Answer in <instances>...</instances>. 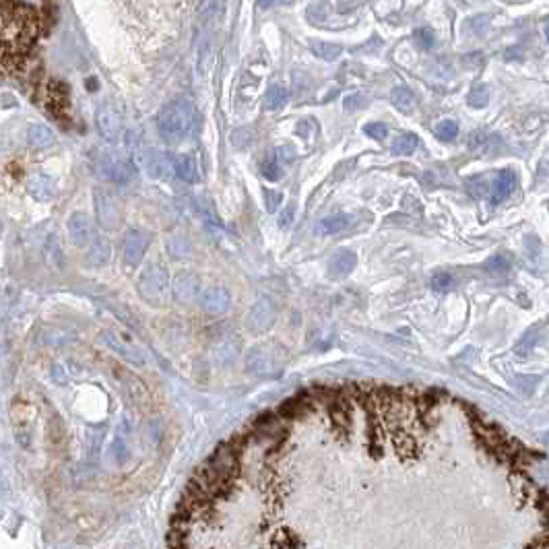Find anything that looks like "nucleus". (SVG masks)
<instances>
[{"label": "nucleus", "mask_w": 549, "mask_h": 549, "mask_svg": "<svg viewBox=\"0 0 549 549\" xmlns=\"http://www.w3.org/2000/svg\"><path fill=\"white\" fill-rule=\"evenodd\" d=\"M56 21V0H0V78L25 73Z\"/></svg>", "instance_id": "obj_1"}, {"label": "nucleus", "mask_w": 549, "mask_h": 549, "mask_svg": "<svg viewBox=\"0 0 549 549\" xmlns=\"http://www.w3.org/2000/svg\"><path fill=\"white\" fill-rule=\"evenodd\" d=\"M194 124V105L186 97L165 103L157 116V128L167 143L182 141Z\"/></svg>", "instance_id": "obj_2"}, {"label": "nucleus", "mask_w": 549, "mask_h": 549, "mask_svg": "<svg viewBox=\"0 0 549 549\" xmlns=\"http://www.w3.org/2000/svg\"><path fill=\"white\" fill-rule=\"evenodd\" d=\"M139 294L151 306H163L169 298V277L161 264H147L139 277Z\"/></svg>", "instance_id": "obj_3"}, {"label": "nucleus", "mask_w": 549, "mask_h": 549, "mask_svg": "<svg viewBox=\"0 0 549 549\" xmlns=\"http://www.w3.org/2000/svg\"><path fill=\"white\" fill-rule=\"evenodd\" d=\"M93 199H95V213H97L99 226L105 230H116L120 223V217H122L120 203H118L116 194L105 190V188H95Z\"/></svg>", "instance_id": "obj_4"}, {"label": "nucleus", "mask_w": 549, "mask_h": 549, "mask_svg": "<svg viewBox=\"0 0 549 549\" xmlns=\"http://www.w3.org/2000/svg\"><path fill=\"white\" fill-rule=\"evenodd\" d=\"M149 242H151V237H149L147 232H143V230H130V232H126L124 242H122L124 262L128 267H137L143 260V256H145V252L149 248Z\"/></svg>", "instance_id": "obj_5"}, {"label": "nucleus", "mask_w": 549, "mask_h": 549, "mask_svg": "<svg viewBox=\"0 0 549 549\" xmlns=\"http://www.w3.org/2000/svg\"><path fill=\"white\" fill-rule=\"evenodd\" d=\"M99 174L114 184H126L133 178V167L128 161L116 157L114 153H103L99 161Z\"/></svg>", "instance_id": "obj_6"}, {"label": "nucleus", "mask_w": 549, "mask_h": 549, "mask_svg": "<svg viewBox=\"0 0 549 549\" xmlns=\"http://www.w3.org/2000/svg\"><path fill=\"white\" fill-rule=\"evenodd\" d=\"M171 292H174V298L180 300V302H194L201 294V281L199 277L192 273V271H182L174 277L171 281Z\"/></svg>", "instance_id": "obj_7"}, {"label": "nucleus", "mask_w": 549, "mask_h": 549, "mask_svg": "<svg viewBox=\"0 0 549 549\" xmlns=\"http://www.w3.org/2000/svg\"><path fill=\"white\" fill-rule=\"evenodd\" d=\"M67 230H69V237L71 242L83 248V246H89V242L93 239V223L89 219L87 213L83 211H75L69 215L67 219Z\"/></svg>", "instance_id": "obj_8"}, {"label": "nucleus", "mask_w": 549, "mask_h": 549, "mask_svg": "<svg viewBox=\"0 0 549 549\" xmlns=\"http://www.w3.org/2000/svg\"><path fill=\"white\" fill-rule=\"evenodd\" d=\"M199 302H201V308L207 314H223L230 310V294L226 287H207V289H201L199 294Z\"/></svg>", "instance_id": "obj_9"}, {"label": "nucleus", "mask_w": 549, "mask_h": 549, "mask_svg": "<svg viewBox=\"0 0 549 549\" xmlns=\"http://www.w3.org/2000/svg\"><path fill=\"white\" fill-rule=\"evenodd\" d=\"M101 341H103L114 353H118L122 360H126L128 364H133V366H145V357H143V353H139L135 347H130L128 343H124L122 337L114 335L112 330H103V332H101Z\"/></svg>", "instance_id": "obj_10"}, {"label": "nucleus", "mask_w": 549, "mask_h": 549, "mask_svg": "<svg viewBox=\"0 0 549 549\" xmlns=\"http://www.w3.org/2000/svg\"><path fill=\"white\" fill-rule=\"evenodd\" d=\"M275 306H273V302L271 300H267V298H262V300H258V304H254V308L250 310V314H248V328L250 330H254V332H262V330H267L271 324H273V320H275Z\"/></svg>", "instance_id": "obj_11"}, {"label": "nucleus", "mask_w": 549, "mask_h": 549, "mask_svg": "<svg viewBox=\"0 0 549 549\" xmlns=\"http://www.w3.org/2000/svg\"><path fill=\"white\" fill-rule=\"evenodd\" d=\"M143 165L147 167L149 176L155 180H167L174 176V159L161 151H147L143 155Z\"/></svg>", "instance_id": "obj_12"}, {"label": "nucleus", "mask_w": 549, "mask_h": 549, "mask_svg": "<svg viewBox=\"0 0 549 549\" xmlns=\"http://www.w3.org/2000/svg\"><path fill=\"white\" fill-rule=\"evenodd\" d=\"M27 194L37 203H48L54 199V182L46 174H31L25 182Z\"/></svg>", "instance_id": "obj_13"}, {"label": "nucleus", "mask_w": 549, "mask_h": 549, "mask_svg": "<svg viewBox=\"0 0 549 549\" xmlns=\"http://www.w3.org/2000/svg\"><path fill=\"white\" fill-rule=\"evenodd\" d=\"M97 128H99V133H101L103 139L116 141L120 137V128H122L120 114L114 108H110V105L101 108L97 112Z\"/></svg>", "instance_id": "obj_14"}, {"label": "nucleus", "mask_w": 549, "mask_h": 549, "mask_svg": "<svg viewBox=\"0 0 549 549\" xmlns=\"http://www.w3.org/2000/svg\"><path fill=\"white\" fill-rule=\"evenodd\" d=\"M516 188V174L512 169H502L491 182V205H500L506 201Z\"/></svg>", "instance_id": "obj_15"}, {"label": "nucleus", "mask_w": 549, "mask_h": 549, "mask_svg": "<svg viewBox=\"0 0 549 549\" xmlns=\"http://www.w3.org/2000/svg\"><path fill=\"white\" fill-rule=\"evenodd\" d=\"M110 256H112V246L108 239L103 237H93L89 242V252H87V264L97 269V267H103L110 262Z\"/></svg>", "instance_id": "obj_16"}, {"label": "nucleus", "mask_w": 549, "mask_h": 549, "mask_svg": "<svg viewBox=\"0 0 549 549\" xmlns=\"http://www.w3.org/2000/svg\"><path fill=\"white\" fill-rule=\"evenodd\" d=\"M357 264V256L355 252L351 250H341L337 252L330 262H328V271H330V277H347Z\"/></svg>", "instance_id": "obj_17"}, {"label": "nucleus", "mask_w": 549, "mask_h": 549, "mask_svg": "<svg viewBox=\"0 0 549 549\" xmlns=\"http://www.w3.org/2000/svg\"><path fill=\"white\" fill-rule=\"evenodd\" d=\"M174 176H178L182 182L194 184L199 180L196 159L192 155H186V153L174 157Z\"/></svg>", "instance_id": "obj_18"}, {"label": "nucleus", "mask_w": 549, "mask_h": 549, "mask_svg": "<svg viewBox=\"0 0 549 549\" xmlns=\"http://www.w3.org/2000/svg\"><path fill=\"white\" fill-rule=\"evenodd\" d=\"M355 217L353 215H347V213H339V215H330L326 219H322L318 223V232L322 235H335L349 230L353 226Z\"/></svg>", "instance_id": "obj_19"}, {"label": "nucleus", "mask_w": 549, "mask_h": 549, "mask_svg": "<svg viewBox=\"0 0 549 549\" xmlns=\"http://www.w3.org/2000/svg\"><path fill=\"white\" fill-rule=\"evenodd\" d=\"M246 366H248V370L258 372V374H271L277 368L271 353H264L262 349H252L246 355Z\"/></svg>", "instance_id": "obj_20"}, {"label": "nucleus", "mask_w": 549, "mask_h": 549, "mask_svg": "<svg viewBox=\"0 0 549 549\" xmlns=\"http://www.w3.org/2000/svg\"><path fill=\"white\" fill-rule=\"evenodd\" d=\"M46 260H48V264L56 271V273H60V271H65V264H67V258H65V250H62V244H60V239H58V235H50L48 237V242H46Z\"/></svg>", "instance_id": "obj_21"}, {"label": "nucleus", "mask_w": 549, "mask_h": 549, "mask_svg": "<svg viewBox=\"0 0 549 549\" xmlns=\"http://www.w3.org/2000/svg\"><path fill=\"white\" fill-rule=\"evenodd\" d=\"M27 141L35 149H46L54 145V133L46 124H31L27 128Z\"/></svg>", "instance_id": "obj_22"}, {"label": "nucleus", "mask_w": 549, "mask_h": 549, "mask_svg": "<svg viewBox=\"0 0 549 549\" xmlns=\"http://www.w3.org/2000/svg\"><path fill=\"white\" fill-rule=\"evenodd\" d=\"M391 101L396 110H400L405 114L413 112V108H415V95L409 87H394L391 93Z\"/></svg>", "instance_id": "obj_23"}, {"label": "nucleus", "mask_w": 549, "mask_h": 549, "mask_svg": "<svg viewBox=\"0 0 549 549\" xmlns=\"http://www.w3.org/2000/svg\"><path fill=\"white\" fill-rule=\"evenodd\" d=\"M417 145H419V141L413 133H403L392 141L391 151L392 155H411L417 149Z\"/></svg>", "instance_id": "obj_24"}, {"label": "nucleus", "mask_w": 549, "mask_h": 549, "mask_svg": "<svg viewBox=\"0 0 549 549\" xmlns=\"http://www.w3.org/2000/svg\"><path fill=\"white\" fill-rule=\"evenodd\" d=\"M546 328V322H541L539 326H533L531 330H527L523 337H521V341H518V345H516V355H529L531 353V349L537 345V341H539V335H541V330Z\"/></svg>", "instance_id": "obj_25"}, {"label": "nucleus", "mask_w": 549, "mask_h": 549, "mask_svg": "<svg viewBox=\"0 0 549 549\" xmlns=\"http://www.w3.org/2000/svg\"><path fill=\"white\" fill-rule=\"evenodd\" d=\"M310 48H312V52L318 56V58L328 60V62L337 60V58L341 56V52H343L341 46L330 44V42H310Z\"/></svg>", "instance_id": "obj_26"}, {"label": "nucleus", "mask_w": 549, "mask_h": 549, "mask_svg": "<svg viewBox=\"0 0 549 549\" xmlns=\"http://www.w3.org/2000/svg\"><path fill=\"white\" fill-rule=\"evenodd\" d=\"M285 101H287V91L281 85H273L267 91V108L269 110L277 112V110H281L285 105Z\"/></svg>", "instance_id": "obj_27"}, {"label": "nucleus", "mask_w": 549, "mask_h": 549, "mask_svg": "<svg viewBox=\"0 0 549 549\" xmlns=\"http://www.w3.org/2000/svg\"><path fill=\"white\" fill-rule=\"evenodd\" d=\"M434 133H436V137H438L440 141L450 143V141H455V139L459 137V124H457L455 120H442V122L436 124Z\"/></svg>", "instance_id": "obj_28"}, {"label": "nucleus", "mask_w": 549, "mask_h": 549, "mask_svg": "<svg viewBox=\"0 0 549 549\" xmlns=\"http://www.w3.org/2000/svg\"><path fill=\"white\" fill-rule=\"evenodd\" d=\"M485 271L491 275H506L510 271V260L504 254H493L487 262H485Z\"/></svg>", "instance_id": "obj_29"}, {"label": "nucleus", "mask_w": 549, "mask_h": 549, "mask_svg": "<svg viewBox=\"0 0 549 549\" xmlns=\"http://www.w3.org/2000/svg\"><path fill=\"white\" fill-rule=\"evenodd\" d=\"M487 101H489V91H487V87L485 85H477V87H473L469 91V95H467V103H469L471 108H485L487 105Z\"/></svg>", "instance_id": "obj_30"}, {"label": "nucleus", "mask_w": 549, "mask_h": 549, "mask_svg": "<svg viewBox=\"0 0 549 549\" xmlns=\"http://www.w3.org/2000/svg\"><path fill=\"white\" fill-rule=\"evenodd\" d=\"M260 171H262V176L267 178V180H271V182H277L281 176H283V165L275 159V155H271L267 161H262V165H260Z\"/></svg>", "instance_id": "obj_31"}, {"label": "nucleus", "mask_w": 549, "mask_h": 549, "mask_svg": "<svg viewBox=\"0 0 549 549\" xmlns=\"http://www.w3.org/2000/svg\"><path fill=\"white\" fill-rule=\"evenodd\" d=\"M364 133L374 141H385L389 137V126L385 122H370L364 126Z\"/></svg>", "instance_id": "obj_32"}, {"label": "nucleus", "mask_w": 549, "mask_h": 549, "mask_svg": "<svg viewBox=\"0 0 549 549\" xmlns=\"http://www.w3.org/2000/svg\"><path fill=\"white\" fill-rule=\"evenodd\" d=\"M394 448H396V453L403 457V455H411V453H415V442L409 438V436H405V434H398V436H394Z\"/></svg>", "instance_id": "obj_33"}, {"label": "nucleus", "mask_w": 549, "mask_h": 549, "mask_svg": "<svg viewBox=\"0 0 549 549\" xmlns=\"http://www.w3.org/2000/svg\"><path fill=\"white\" fill-rule=\"evenodd\" d=\"M453 277L448 275V273H436L434 277H432V281H430V285H432V289H436V292H446V289H450L453 287Z\"/></svg>", "instance_id": "obj_34"}, {"label": "nucleus", "mask_w": 549, "mask_h": 549, "mask_svg": "<svg viewBox=\"0 0 549 549\" xmlns=\"http://www.w3.org/2000/svg\"><path fill=\"white\" fill-rule=\"evenodd\" d=\"M112 450H114L116 463H124V461L128 459V448H126L124 436H116V440H114V444H112Z\"/></svg>", "instance_id": "obj_35"}, {"label": "nucleus", "mask_w": 549, "mask_h": 549, "mask_svg": "<svg viewBox=\"0 0 549 549\" xmlns=\"http://www.w3.org/2000/svg\"><path fill=\"white\" fill-rule=\"evenodd\" d=\"M417 40H419V44H421V48H432L434 46V42H436V33L432 31V29H419L417 31Z\"/></svg>", "instance_id": "obj_36"}, {"label": "nucleus", "mask_w": 549, "mask_h": 549, "mask_svg": "<svg viewBox=\"0 0 549 549\" xmlns=\"http://www.w3.org/2000/svg\"><path fill=\"white\" fill-rule=\"evenodd\" d=\"M264 199H267V211L269 213H275L277 211V205L281 203V194L277 190H267L264 192Z\"/></svg>", "instance_id": "obj_37"}, {"label": "nucleus", "mask_w": 549, "mask_h": 549, "mask_svg": "<svg viewBox=\"0 0 549 549\" xmlns=\"http://www.w3.org/2000/svg\"><path fill=\"white\" fill-rule=\"evenodd\" d=\"M275 159L281 163V165H285V163H292L294 161V151H292V147H279V149H275Z\"/></svg>", "instance_id": "obj_38"}, {"label": "nucleus", "mask_w": 549, "mask_h": 549, "mask_svg": "<svg viewBox=\"0 0 549 549\" xmlns=\"http://www.w3.org/2000/svg\"><path fill=\"white\" fill-rule=\"evenodd\" d=\"M294 217H296V205H289V207L281 213V217H279V226H281V228H289V226L294 223Z\"/></svg>", "instance_id": "obj_39"}, {"label": "nucleus", "mask_w": 549, "mask_h": 549, "mask_svg": "<svg viewBox=\"0 0 549 549\" xmlns=\"http://www.w3.org/2000/svg\"><path fill=\"white\" fill-rule=\"evenodd\" d=\"M366 97L364 95H349L345 99V110H357V108H364L366 105Z\"/></svg>", "instance_id": "obj_40"}, {"label": "nucleus", "mask_w": 549, "mask_h": 549, "mask_svg": "<svg viewBox=\"0 0 549 549\" xmlns=\"http://www.w3.org/2000/svg\"><path fill=\"white\" fill-rule=\"evenodd\" d=\"M52 380H54L56 385H65V382H67V370H62L60 364H54V366H52Z\"/></svg>", "instance_id": "obj_41"}, {"label": "nucleus", "mask_w": 549, "mask_h": 549, "mask_svg": "<svg viewBox=\"0 0 549 549\" xmlns=\"http://www.w3.org/2000/svg\"><path fill=\"white\" fill-rule=\"evenodd\" d=\"M504 58H506V60H518V58H523V48H510V50L504 54Z\"/></svg>", "instance_id": "obj_42"}, {"label": "nucleus", "mask_w": 549, "mask_h": 549, "mask_svg": "<svg viewBox=\"0 0 549 549\" xmlns=\"http://www.w3.org/2000/svg\"><path fill=\"white\" fill-rule=\"evenodd\" d=\"M279 2H283V0H258V6L260 8H269V6H275Z\"/></svg>", "instance_id": "obj_43"}]
</instances>
